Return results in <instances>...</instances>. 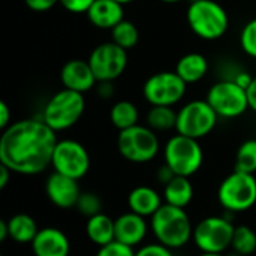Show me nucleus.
Returning <instances> with one entry per match:
<instances>
[{"label":"nucleus","instance_id":"nucleus-1","mask_svg":"<svg viewBox=\"0 0 256 256\" xmlns=\"http://www.w3.org/2000/svg\"><path fill=\"white\" fill-rule=\"evenodd\" d=\"M57 141V132L42 118L15 122L2 134L0 164L15 174H40L51 165Z\"/></svg>","mask_w":256,"mask_h":256},{"label":"nucleus","instance_id":"nucleus-2","mask_svg":"<svg viewBox=\"0 0 256 256\" xmlns=\"http://www.w3.org/2000/svg\"><path fill=\"white\" fill-rule=\"evenodd\" d=\"M150 230L158 243L171 250L184 248L194 236V226L184 208L164 204L152 218Z\"/></svg>","mask_w":256,"mask_h":256},{"label":"nucleus","instance_id":"nucleus-3","mask_svg":"<svg viewBox=\"0 0 256 256\" xmlns=\"http://www.w3.org/2000/svg\"><path fill=\"white\" fill-rule=\"evenodd\" d=\"M186 20L190 30L204 40L220 39L230 27L228 12L216 0L190 2Z\"/></svg>","mask_w":256,"mask_h":256},{"label":"nucleus","instance_id":"nucleus-4","mask_svg":"<svg viewBox=\"0 0 256 256\" xmlns=\"http://www.w3.org/2000/svg\"><path fill=\"white\" fill-rule=\"evenodd\" d=\"M86 110V99L82 93L62 88L54 93L42 111V120L56 132L70 129L78 123Z\"/></svg>","mask_w":256,"mask_h":256},{"label":"nucleus","instance_id":"nucleus-5","mask_svg":"<svg viewBox=\"0 0 256 256\" xmlns=\"http://www.w3.org/2000/svg\"><path fill=\"white\" fill-rule=\"evenodd\" d=\"M164 160L176 176L192 177L204 164V152L198 140L184 135L171 136L164 147Z\"/></svg>","mask_w":256,"mask_h":256},{"label":"nucleus","instance_id":"nucleus-6","mask_svg":"<svg viewBox=\"0 0 256 256\" xmlns=\"http://www.w3.org/2000/svg\"><path fill=\"white\" fill-rule=\"evenodd\" d=\"M218 200L222 208L230 213H243L256 204V177L236 171L226 176L218 189Z\"/></svg>","mask_w":256,"mask_h":256},{"label":"nucleus","instance_id":"nucleus-7","mask_svg":"<svg viewBox=\"0 0 256 256\" xmlns=\"http://www.w3.org/2000/svg\"><path fill=\"white\" fill-rule=\"evenodd\" d=\"M117 148L126 160L132 164H147L158 156L160 144L153 129L135 124L118 132Z\"/></svg>","mask_w":256,"mask_h":256},{"label":"nucleus","instance_id":"nucleus-8","mask_svg":"<svg viewBox=\"0 0 256 256\" xmlns=\"http://www.w3.org/2000/svg\"><path fill=\"white\" fill-rule=\"evenodd\" d=\"M206 100L220 118H237L250 108L248 90L228 78L213 84Z\"/></svg>","mask_w":256,"mask_h":256},{"label":"nucleus","instance_id":"nucleus-9","mask_svg":"<svg viewBox=\"0 0 256 256\" xmlns=\"http://www.w3.org/2000/svg\"><path fill=\"white\" fill-rule=\"evenodd\" d=\"M219 116L207 100H190L177 111L176 130L180 135L201 140L216 128Z\"/></svg>","mask_w":256,"mask_h":256},{"label":"nucleus","instance_id":"nucleus-10","mask_svg":"<svg viewBox=\"0 0 256 256\" xmlns=\"http://www.w3.org/2000/svg\"><path fill=\"white\" fill-rule=\"evenodd\" d=\"M236 226L220 216H208L194 226L192 240L201 254H224L231 248Z\"/></svg>","mask_w":256,"mask_h":256},{"label":"nucleus","instance_id":"nucleus-11","mask_svg":"<svg viewBox=\"0 0 256 256\" xmlns=\"http://www.w3.org/2000/svg\"><path fill=\"white\" fill-rule=\"evenodd\" d=\"M188 84L176 70H162L148 76L142 94L152 106H174L186 94Z\"/></svg>","mask_w":256,"mask_h":256},{"label":"nucleus","instance_id":"nucleus-12","mask_svg":"<svg viewBox=\"0 0 256 256\" xmlns=\"http://www.w3.org/2000/svg\"><path fill=\"white\" fill-rule=\"evenodd\" d=\"M51 166L56 172L81 180L90 170V154L80 141L60 140L56 144Z\"/></svg>","mask_w":256,"mask_h":256},{"label":"nucleus","instance_id":"nucleus-13","mask_svg":"<svg viewBox=\"0 0 256 256\" xmlns=\"http://www.w3.org/2000/svg\"><path fill=\"white\" fill-rule=\"evenodd\" d=\"M88 64L98 80L116 81L123 75L128 66V50L122 48L116 42H104L93 48L88 56Z\"/></svg>","mask_w":256,"mask_h":256},{"label":"nucleus","instance_id":"nucleus-14","mask_svg":"<svg viewBox=\"0 0 256 256\" xmlns=\"http://www.w3.org/2000/svg\"><path fill=\"white\" fill-rule=\"evenodd\" d=\"M45 194L56 207L68 210L76 206L81 190L78 180L54 171L45 182Z\"/></svg>","mask_w":256,"mask_h":256},{"label":"nucleus","instance_id":"nucleus-15","mask_svg":"<svg viewBox=\"0 0 256 256\" xmlns=\"http://www.w3.org/2000/svg\"><path fill=\"white\" fill-rule=\"evenodd\" d=\"M60 81L64 88H69L82 94L92 90L93 87H96L98 84V80L88 62L81 60V58H74L63 64L60 70Z\"/></svg>","mask_w":256,"mask_h":256},{"label":"nucleus","instance_id":"nucleus-16","mask_svg":"<svg viewBox=\"0 0 256 256\" xmlns=\"http://www.w3.org/2000/svg\"><path fill=\"white\" fill-rule=\"evenodd\" d=\"M30 246L34 256H69L70 254L68 236L54 226L39 230Z\"/></svg>","mask_w":256,"mask_h":256},{"label":"nucleus","instance_id":"nucleus-17","mask_svg":"<svg viewBox=\"0 0 256 256\" xmlns=\"http://www.w3.org/2000/svg\"><path fill=\"white\" fill-rule=\"evenodd\" d=\"M114 220H116V240L117 242L130 248H136L146 240L148 234V228H150L146 218L134 212H128V213L120 214Z\"/></svg>","mask_w":256,"mask_h":256},{"label":"nucleus","instance_id":"nucleus-18","mask_svg":"<svg viewBox=\"0 0 256 256\" xmlns=\"http://www.w3.org/2000/svg\"><path fill=\"white\" fill-rule=\"evenodd\" d=\"M124 4L117 0H94V3L87 10L88 21L104 30H112L118 22L124 20Z\"/></svg>","mask_w":256,"mask_h":256},{"label":"nucleus","instance_id":"nucleus-19","mask_svg":"<svg viewBox=\"0 0 256 256\" xmlns=\"http://www.w3.org/2000/svg\"><path fill=\"white\" fill-rule=\"evenodd\" d=\"M164 204V196L150 186H136L128 195L129 212L142 218H152Z\"/></svg>","mask_w":256,"mask_h":256},{"label":"nucleus","instance_id":"nucleus-20","mask_svg":"<svg viewBox=\"0 0 256 256\" xmlns=\"http://www.w3.org/2000/svg\"><path fill=\"white\" fill-rule=\"evenodd\" d=\"M86 234L88 240L102 248L116 240V220L105 213H99L87 219Z\"/></svg>","mask_w":256,"mask_h":256},{"label":"nucleus","instance_id":"nucleus-21","mask_svg":"<svg viewBox=\"0 0 256 256\" xmlns=\"http://www.w3.org/2000/svg\"><path fill=\"white\" fill-rule=\"evenodd\" d=\"M176 72L186 84H195L207 75L208 62L206 56L200 52H189L180 57L176 64Z\"/></svg>","mask_w":256,"mask_h":256},{"label":"nucleus","instance_id":"nucleus-22","mask_svg":"<svg viewBox=\"0 0 256 256\" xmlns=\"http://www.w3.org/2000/svg\"><path fill=\"white\" fill-rule=\"evenodd\" d=\"M162 196L165 204L186 208L194 200V186L190 183V178L176 176L170 183L164 186Z\"/></svg>","mask_w":256,"mask_h":256},{"label":"nucleus","instance_id":"nucleus-23","mask_svg":"<svg viewBox=\"0 0 256 256\" xmlns=\"http://www.w3.org/2000/svg\"><path fill=\"white\" fill-rule=\"evenodd\" d=\"M8 226H9V238H12L15 243L20 244H26V243L32 244L36 234L39 232L36 220L24 213H18L9 218Z\"/></svg>","mask_w":256,"mask_h":256},{"label":"nucleus","instance_id":"nucleus-24","mask_svg":"<svg viewBox=\"0 0 256 256\" xmlns=\"http://www.w3.org/2000/svg\"><path fill=\"white\" fill-rule=\"evenodd\" d=\"M110 120L116 129L124 130L135 124H138L140 120V111L135 104L130 100H118L111 106L110 111Z\"/></svg>","mask_w":256,"mask_h":256},{"label":"nucleus","instance_id":"nucleus-25","mask_svg":"<svg viewBox=\"0 0 256 256\" xmlns=\"http://www.w3.org/2000/svg\"><path fill=\"white\" fill-rule=\"evenodd\" d=\"M177 112L172 106H152L147 112V126L154 132H166L176 129Z\"/></svg>","mask_w":256,"mask_h":256},{"label":"nucleus","instance_id":"nucleus-26","mask_svg":"<svg viewBox=\"0 0 256 256\" xmlns=\"http://www.w3.org/2000/svg\"><path fill=\"white\" fill-rule=\"evenodd\" d=\"M231 249L242 256H249L256 252V232L248 225L236 226Z\"/></svg>","mask_w":256,"mask_h":256},{"label":"nucleus","instance_id":"nucleus-27","mask_svg":"<svg viewBox=\"0 0 256 256\" xmlns=\"http://www.w3.org/2000/svg\"><path fill=\"white\" fill-rule=\"evenodd\" d=\"M111 36H112V42H116L117 45H120L124 50H132L140 39V32L136 28V26L132 21L123 20L122 22H118L112 30H111Z\"/></svg>","mask_w":256,"mask_h":256},{"label":"nucleus","instance_id":"nucleus-28","mask_svg":"<svg viewBox=\"0 0 256 256\" xmlns=\"http://www.w3.org/2000/svg\"><path fill=\"white\" fill-rule=\"evenodd\" d=\"M236 171L256 172V140H246L240 144L236 154Z\"/></svg>","mask_w":256,"mask_h":256},{"label":"nucleus","instance_id":"nucleus-29","mask_svg":"<svg viewBox=\"0 0 256 256\" xmlns=\"http://www.w3.org/2000/svg\"><path fill=\"white\" fill-rule=\"evenodd\" d=\"M75 208L78 210L80 214H82L88 219L92 216L102 213V201L93 192H81Z\"/></svg>","mask_w":256,"mask_h":256},{"label":"nucleus","instance_id":"nucleus-30","mask_svg":"<svg viewBox=\"0 0 256 256\" xmlns=\"http://www.w3.org/2000/svg\"><path fill=\"white\" fill-rule=\"evenodd\" d=\"M240 45L249 57L256 58V18L244 24L240 33Z\"/></svg>","mask_w":256,"mask_h":256},{"label":"nucleus","instance_id":"nucleus-31","mask_svg":"<svg viewBox=\"0 0 256 256\" xmlns=\"http://www.w3.org/2000/svg\"><path fill=\"white\" fill-rule=\"evenodd\" d=\"M94 256H135V250L134 248L114 240L110 244L99 248Z\"/></svg>","mask_w":256,"mask_h":256},{"label":"nucleus","instance_id":"nucleus-32","mask_svg":"<svg viewBox=\"0 0 256 256\" xmlns=\"http://www.w3.org/2000/svg\"><path fill=\"white\" fill-rule=\"evenodd\" d=\"M135 256H174L172 250L160 243H150L146 246H141Z\"/></svg>","mask_w":256,"mask_h":256},{"label":"nucleus","instance_id":"nucleus-33","mask_svg":"<svg viewBox=\"0 0 256 256\" xmlns=\"http://www.w3.org/2000/svg\"><path fill=\"white\" fill-rule=\"evenodd\" d=\"M58 3L72 14H87L94 0H58Z\"/></svg>","mask_w":256,"mask_h":256},{"label":"nucleus","instance_id":"nucleus-34","mask_svg":"<svg viewBox=\"0 0 256 256\" xmlns=\"http://www.w3.org/2000/svg\"><path fill=\"white\" fill-rule=\"evenodd\" d=\"M26 6L34 12H46L50 10L58 0H24Z\"/></svg>","mask_w":256,"mask_h":256},{"label":"nucleus","instance_id":"nucleus-35","mask_svg":"<svg viewBox=\"0 0 256 256\" xmlns=\"http://www.w3.org/2000/svg\"><path fill=\"white\" fill-rule=\"evenodd\" d=\"M112 82H114V81H100V82H98L96 90H98V94H99L102 99H110V98L114 96L116 87H114Z\"/></svg>","mask_w":256,"mask_h":256},{"label":"nucleus","instance_id":"nucleus-36","mask_svg":"<svg viewBox=\"0 0 256 256\" xmlns=\"http://www.w3.org/2000/svg\"><path fill=\"white\" fill-rule=\"evenodd\" d=\"M10 118H12V112H10V108H9V105L4 102V100H2L0 102V128L4 130V129H8L12 123H10Z\"/></svg>","mask_w":256,"mask_h":256},{"label":"nucleus","instance_id":"nucleus-37","mask_svg":"<svg viewBox=\"0 0 256 256\" xmlns=\"http://www.w3.org/2000/svg\"><path fill=\"white\" fill-rule=\"evenodd\" d=\"M230 80H232V81H236L238 86H242L243 88H249V86H250V82H252V80H254V76L248 72V70H238L232 78H230Z\"/></svg>","mask_w":256,"mask_h":256},{"label":"nucleus","instance_id":"nucleus-38","mask_svg":"<svg viewBox=\"0 0 256 256\" xmlns=\"http://www.w3.org/2000/svg\"><path fill=\"white\" fill-rule=\"evenodd\" d=\"M176 177V174L172 172V170L168 166V165H162L160 168H159V171H158V180H159V183L162 184V186H165L166 183H170L172 178Z\"/></svg>","mask_w":256,"mask_h":256},{"label":"nucleus","instance_id":"nucleus-39","mask_svg":"<svg viewBox=\"0 0 256 256\" xmlns=\"http://www.w3.org/2000/svg\"><path fill=\"white\" fill-rule=\"evenodd\" d=\"M12 174H14V172H12L8 166H4V165L0 164V189H4V188L8 186V183H9Z\"/></svg>","mask_w":256,"mask_h":256},{"label":"nucleus","instance_id":"nucleus-40","mask_svg":"<svg viewBox=\"0 0 256 256\" xmlns=\"http://www.w3.org/2000/svg\"><path fill=\"white\" fill-rule=\"evenodd\" d=\"M248 98H249V106L252 111L256 112V76H254L249 88H248Z\"/></svg>","mask_w":256,"mask_h":256},{"label":"nucleus","instance_id":"nucleus-41","mask_svg":"<svg viewBox=\"0 0 256 256\" xmlns=\"http://www.w3.org/2000/svg\"><path fill=\"white\" fill-rule=\"evenodd\" d=\"M9 237V226L8 220H0V242H4Z\"/></svg>","mask_w":256,"mask_h":256},{"label":"nucleus","instance_id":"nucleus-42","mask_svg":"<svg viewBox=\"0 0 256 256\" xmlns=\"http://www.w3.org/2000/svg\"><path fill=\"white\" fill-rule=\"evenodd\" d=\"M198 256H225L224 254H201Z\"/></svg>","mask_w":256,"mask_h":256},{"label":"nucleus","instance_id":"nucleus-43","mask_svg":"<svg viewBox=\"0 0 256 256\" xmlns=\"http://www.w3.org/2000/svg\"><path fill=\"white\" fill-rule=\"evenodd\" d=\"M160 2H164V3H178L182 0H160Z\"/></svg>","mask_w":256,"mask_h":256},{"label":"nucleus","instance_id":"nucleus-44","mask_svg":"<svg viewBox=\"0 0 256 256\" xmlns=\"http://www.w3.org/2000/svg\"><path fill=\"white\" fill-rule=\"evenodd\" d=\"M118 3H122V4H128V3H132L134 0H117Z\"/></svg>","mask_w":256,"mask_h":256},{"label":"nucleus","instance_id":"nucleus-45","mask_svg":"<svg viewBox=\"0 0 256 256\" xmlns=\"http://www.w3.org/2000/svg\"><path fill=\"white\" fill-rule=\"evenodd\" d=\"M190 2H200V0H190Z\"/></svg>","mask_w":256,"mask_h":256}]
</instances>
